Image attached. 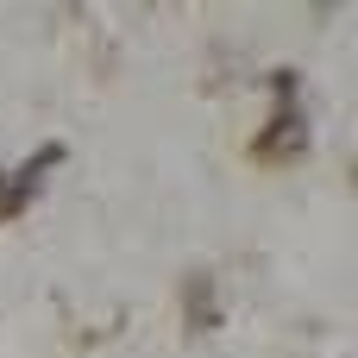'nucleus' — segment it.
Listing matches in <instances>:
<instances>
[{"label": "nucleus", "mask_w": 358, "mask_h": 358, "mask_svg": "<svg viewBox=\"0 0 358 358\" xmlns=\"http://www.w3.org/2000/svg\"><path fill=\"white\" fill-rule=\"evenodd\" d=\"M271 88H277L283 107H277L271 132H258V157H296V151H308V120H302V107H296V69H277Z\"/></svg>", "instance_id": "obj_1"}, {"label": "nucleus", "mask_w": 358, "mask_h": 358, "mask_svg": "<svg viewBox=\"0 0 358 358\" xmlns=\"http://www.w3.org/2000/svg\"><path fill=\"white\" fill-rule=\"evenodd\" d=\"M57 164H63V145H38V151H31L13 176L0 170V220H13V214H19L38 189H44V170H57Z\"/></svg>", "instance_id": "obj_2"}, {"label": "nucleus", "mask_w": 358, "mask_h": 358, "mask_svg": "<svg viewBox=\"0 0 358 358\" xmlns=\"http://www.w3.org/2000/svg\"><path fill=\"white\" fill-rule=\"evenodd\" d=\"M189 321H195V327H214V296H208V277H189Z\"/></svg>", "instance_id": "obj_3"}]
</instances>
